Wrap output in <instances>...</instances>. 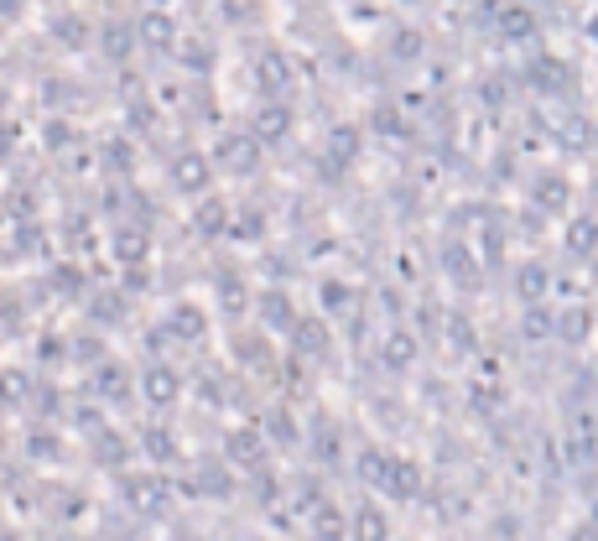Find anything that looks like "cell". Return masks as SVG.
Returning <instances> with one entry per match:
<instances>
[]
</instances>
